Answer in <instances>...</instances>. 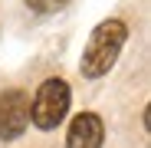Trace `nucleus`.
I'll return each instance as SVG.
<instances>
[{"instance_id":"f257e3e1","label":"nucleus","mask_w":151,"mask_h":148,"mask_svg":"<svg viewBox=\"0 0 151 148\" xmlns=\"http://www.w3.org/2000/svg\"><path fill=\"white\" fill-rule=\"evenodd\" d=\"M125 36H128V30H125L122 20H105V23H99V27L92 30V36H89L86 53H82V76H89V79L105 76V72L115 66L118 53H122Z\"/></svg>"},{"instance_id":"f03ea898","label":"nucleus","mask_w":151,"mask_h":148,"mask_svg":"<svg viewBox=\"0 0 151 148\" xmlns=\"http://www.w3.org/2000/svg\"><path fill=\"white\" fill-rule=\"evenodd\" d=\"M66 109H69V86L63 79H46L36 89V99L30 105V118L36 129H56L66 118Z\"/></svg>"},{"instance_id":"7ed1b4c3","label":"nucleus","mask_w":151,"mask_h":148,"mask_svg":"<svg viewBox=\"0 0 151 148\" xmlns=\"http://www.w3.org/2000/svg\"><path fill=\"white\" fill-rule=\"evenodd\" d=\"M30 122V99L27 92L20 89H10L0 95V138L4 142H13L23 135V129H27Z\"/></svg>"},{"instance_id":"20e7f679","label":"nucleus","mask_w":151,"mask_h":148,"mask_svg":"<svg viewBox=\"0 0 151 148\" xmlns=\"http://www.w3.org/2000/svg\"><path fill=\"white\" fill-rule=\"evenodd\" d=\"M102 135L105 125L95 112H82L72 118L69 135H66V148H102Z\"/></svg>"},{"instance_id":"39448f33","label":"nucleus","mask_w":151,"mask_h":148,"mask_svg":"<svg viewBox=\"0 0 151 148\" xmlns=\"http://www.w3.org/2000/svg\"><path fill=\"white\" fill-rule=\"evenodd\" d=\"M30 4V10H36V13H59L69 0H27Z\"/></svg>"}]
</instances>
